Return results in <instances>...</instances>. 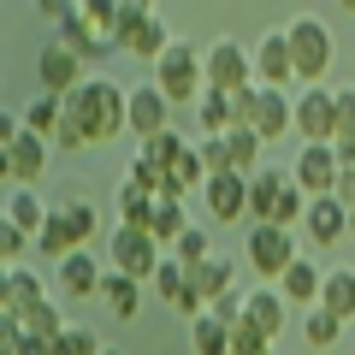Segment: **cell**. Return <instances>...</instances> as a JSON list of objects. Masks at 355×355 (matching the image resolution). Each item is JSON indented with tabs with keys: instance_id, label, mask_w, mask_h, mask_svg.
<instances>
[{
	"instance_id": "18",
	"label": "cell",
	"mask_w": 355,
	"mask_h": 355,
	"mask_svg": "<svg viewBox=\"0 0 355 355\" xmlns=\"http://www.w3.org/2000/svg\"><path fill=\"white\" fill-rule=\"evenodd\" d=\"M202 202H207L214 219L231 225V219L249 214V178H243V172H214V178H207V190H202Z\"/></svg>"
},
{
	"instance_id": "2",
	"label": "cell",
	"mask_w": 355,
	"mask_h": 355,
	"mask_svg": "<svg viewBox=\"0 0 355 355\" xmlns=\"http://www.w3.org/2000/svg\"><path fill=\"white\" fill-rule=\"evenodd\" d=\"M53 160V142L24 130V119H6V137H0V178H6V190H36V178L48 172Z\"/></svg>"
},
{
	"instance_id": "12",
	"label": "cell",
	"mask_w": 355,
	"mask_h": 355,
	"mask_svg": "<svg viewBox=\"0 0 355 355\" xmlns=\"http://www.w3.org/2000/svg\"><path fill=\"white\" fill-rule=\"evenodd\" d=\"M249 130H254L261 142H279L284 130H296V101L284 95V89L254 83V95H249Z\"/></svg>"
},
{
	"instance_id": "21",
	"label": "cell",
	"mask_w": 355,
	"mask_h": 355,
	"mask_svg": "<svg viewBox=\"0 0 355 355\" xmlns=\"http://www.w3.org/2000/svg\"><path fill=\"white\" fill-rule=\"evenodd\" d=\"M284 320H291V302H284V291H279V284H261V291H249V320H243V326H254L261 338H272V343H279Z\"/></svg>"
},
{
	"instance_id": "8",
	"label": "cell",
	"mask_w": 355,
	"mask_h": 355,
	"mask_svg": "<svg viewBox=\"0 0 355 355\" xmlns=\"http://www.w3.org/2000/svg\"><path fill=\"white\" fill-rule=\"evenodd\" d=\"M107 254H113V272H130V279H142V284H148L154 272H160V261H166V249L137 225H119L113 243H107Z\"/></svg>"
},
{
	"instance_id": "34",
	"label": "cell",
	"mask_w": 355,
	"mask_h": 355,
	"mask_svg": "<svg viewBox=\"0 0 355 355\" xmlns=\"http://www.w3.org/2000/svg\"><path fill=\"white\" fill-rule=\"evenodd\" d=\"M36 254H53V261L77 254V237H71V225L60 219V207H53V214H48V225H42V237H36Z\"/></svg>"
},
{
	"instance_id": "42",
	"label": "cell",
	"mask_w": 355,
	"mask_h": 355,
	"mask_svg": "<svg viewBox=\"0 0 355 355\" xmlns=\"http://www.w3.org/2000/svg\"><path fill=\"white\" fill-rule=\"evenodd\" d=\"M119 6H148V12H154V0H119Z\"/></svg>"
},
{
	"instance_id": "6",
	"label": "cell",
	"mask_w": 355,
	"mask_h": 355,
	"mask_svg": "<svg viewBox=\"0 0 355 355\" xmlns=\"http://www.w3.org/2000/svg\"><path fill=\"white\" fill-rule=\"evenodd\" d=\"M243 249H249V266L261 272L266 284H279L284 272H291V266L302 261V254H296V243H291V231H284V225H249V243H243Z\"/></svg>"
},
{
	"instance_id": "5",
	"label": "cell",
	"mask_w": 355,
	"mask_h": 355,
	"mask_svg": "<svg viewBox=\"0 0 355 355\" xmlns=\"http://www.w3.org/2000/svg\"><path fill=\"white\" fill-rule=\"evenodd\" d=\"M261 154H266V142L254 137L249 125H231L225 137H207L202 142V160H207V172H243V178H254L261 172Z\"/></svg>"
},
{
	"instance_id": "10",
	"label": "cell",
	"mask_w": 355,
	"mask_h": 355,
	"mask_svg": "<svg viewBox=\"0 0 355 355\" xmlns=\"http://www.w3.org/2000/svg\"><path fill=\"white\" fill-rule=\"evenodd\" d=\"M291 178H296V190H302V196H331V190H338V178H343V160H338L331 142H302Z\"/></svg>"
},
{
	"instance_id": "22",
	"label": "cell",
	"mask_w": 355,
	"mask_h": 355,
	"mask_svg": "<svg viewBox=\"0 0 355 355\" xmlns=\"http://www.w3.org/2000/svg\"><path fill=\"white\" fill-rule=\"evenodd\" d=\"M101 284H107V272H101V261L89 249H77V254L60 261V291L65 296H101Z\"/></svg>"
},
{
	"instance_id": "26",
	"label": "cell",
	"mask_w": 355,
	"mask_h": 355,
	"mask_svg": "<svg viewBox=\"0 0 355 355\" xmlns=\"http://www.w3.org/2000/svg\"><path fill=\"white\" fill-rule=\"evenodd\" d=\"M154 202H160L154 190H142V184H130V178H119V190H113L119 225H137V231H148V219H154Z\"/></svg>"
},
{
	"instance_id": "40",
	"label": "cell",
	"mask_w": 355,
	"mask_h": 355,
	"mask_svg": "<svg viewBox=\"0 0 355 355\" xmlns=\"http://www.w3.org/2000/svg\"><path fill=\"white\" fill-rule=\"evenodd\" d=\"M30 6H36V18H48V24H53V30H60V24H65V18H71V12H77V6H83V0H30Z\"/></svg>"
},
{
	"instance_id": "24",
	"label": "cell",
	"mask_w": 355,
	"mask_h": 355,
	"mask_svg": "<svg viewBox=\"0 0 355 355\" xmlns=\"http://www.w3.org/2000/svg\"><path fill=\"white\" fill-rule=\"evenodd\" d=\"M101 302H107V314L113 320H137L142 314V279H130V272H107V284H101Z\"/></svg>"
},
{
	"instance_id": "36",
	"label": "cell",
	"mask_w": 355,
	"mask_h": 355,
	"mask_svg": "<svg viewBox=\"0 0 355 355\" xmlns=\"http://www.w3.org/2000/svg\"><path fill=\"white\" fill-rule=\"evenodd\" d=\"M18 320H24V331H36V338H60V331H65V320H60V308H53V302H42V308H30V314H18Z\"/></svg>"
},
{
	"instance_id": "11",
	"label": "cell",
	"mask_w": 355,
	"mask_h": 355,
	"mask_svg": "<svg viewBox=\"0 0 355 355\" xmlns=\"http://www.w3.org/2000/svg\"><path fill=\"white\" fill-rule=\"evenodd\" d=\"M172 30H166V18L160 12H148V6H125V53L130 60H148V65H160V53L172 48Z\"/></svg>"
},
{
	"instance_id": "9",
	"label": "cell",
	"mask_w": 355,
	"mask_h": 355,
	"mask_svg": "<svg viewBox=\"0 0 355 355\" xmlns=\"http://www.w3.org/2000/svg\"><path fill=\"white\" fill-rule=\"evenodd\" d=\"M207 89H254V48L231 36L207 42Z\"/></svg>"
},
{
	"instance_id": "38",
	"label": "cell",
	"mask_w": 355,
	"mask_h": 355,
	"mask_svg": "<svg viewBox=\"0 0 355 355\" xmlns=\"http://www.w3.org/2000/svg\"><path fill=\"white\" fill-rule=\"evenodd\" d=\"M24 249H36V237H30V231L0 225V261H6V266H18V261H24Z\"/></svg>"
},
{
	"instance_id": "1",
	"label": "cell",
	"mask_w": 355,
	"mask_h": 355,
	"mask_svg": "<svg viewBox=\"0 0 355 355\" xmlns=\"http://www.w3.org/2000/svg\"><path fill=\"white\" fill-rule=\"evenodd\" d=\"M65 119L83 130L89 148H107L130 130V89L113 83V77H89L77 95H65Z\"/></svg>"
},
{
	"instance_id": "41",
	"label": "cell",
	"mask_w": 355,
	"mask_h": 355,
	"mask_svg": "<svg viewBox=\"0 0 355 355\" xmlns=\"http://www.w3.org/2000/svg\"><path fill=\"white\" fill-rule=\"evenodd\" d=\"M331 196H338L343 207H355V166H343V178H338V190H331Z\"/></svg>"
},
{
	"instance_id": "45",
	"label": "cell",
	"mask_w": 355,
	"mask_h": 355,
	"mask_svg": "<svg viewBox=\"0 0 355 355\" xmlns=\"http://www.w3.org/2000/svg\"><path fill=\"white\" fill-rule=\"evenodd\" d=\"M101 355H119V349H113V343H107V349H101Z\"/></svg>"
},
{
	"instance_id": "30",
	"label": "cell",
	"mask_w": 355,
	"mask_h": 355,
	"mask_svg": "<svg viewBox=\"0 0 355 355\" xmlns=\"http://www.w3.org/2000/svg\"><path fill=\"white\" fill-rule=\"evenodd\" d=\"M48 214H53V202H42L36 190H12V196H6V225L30 231V237H42V225H48Z\"/></svg>"
},
{
	"instance_id": "25",
	"label": "cell",
	"mask_w": 355,
	"mask_h": 355,
	"mask_svg": "<svg viewBox=\"0 0 355 355\" xmlns=\"http://www.w3.org/2000/svg\"><path fill=\"white\" fill-rule=\"evenodd\" d=\"M184 231H190V207L178 202V196H166V202H154V219H148V237L160 243L166 254L178 249V237H184Z\"/></svg>"
},
{
	"instance_id": "23",
	"label": "cell",
	"mask_w": 355,
	"mask_h": 355,
	"mask_svg": "<svg viewBox=\"0 0 355 355\" xmlns=\"http://www.w3.org/2000/svg\"><path fill=\"white\" fill-rule=\"evenodd\" d=\"M190 284H196V296H202V302L214 308L219 296H231V291H237V266H231L225 254H207L202 266H190Z\"/></svg>"
},
{
	"instance_id": "28",
	"label": "cell",
	"mask_w": 355,
	"mask_h": 355,
	"mask_svg": "<svg viewBox=\"0 0 355 355\" xmlns=\"http://www.w3.org/2000/svg\"><path fill=\"white\" fill-rule=\"evenodd\" d=\"M320 308H331L343 326L355 320V266H331V272H326V284H320Z\"/></svg>"
},
{
	"instance_id": "15",
	"label": "cell",
	"mask_w": 355,
	"mask_h": 355,
	"mask_svg": "<svg viewBox=\"0 0 355 355\" xmlns=\"http://www.w3.org/2000/svg\"><path fill=\"white\" fill-rule=\"evenodd\" d=\"M166 130H172V101H166V89L148 77V83L130 89V137L154 142V137H166Z\"/></svg>"
},
{
	"instance_id": "16",
	"label": "cell",
	"mask_w": 355,
	"mask_h": 355,
	"mask_svg": "<svg viewBox=\"0 0 355 355\" xmlns=\"http://www.w3.org/2000/svg\"><path fill=\"white\" fill-rule=\"evenodd\" d=\"M254 83H266V89L296 83V60H291V36L284 30H266L254 42Z\"/></svg>"
},
{
	"instance_id": "44",
	"label": "cell",
	"mask_w": 355,
	"mask_h": 355,
	"mask_svg": "<svg viewBox=\"0 0 355 355\" xmlns=\"http://www.w3.org/2000/svg\"><path fill=\"white\" fill-rule=\"evenodd\" d=\"M349 237H355V207H349Z\"/></svg>"
},
{
	"instance_id": "33",
	"label": "cell",
	"mask_w": 355,
	"mask_h": 355,
	"mask_svg": "<svg viewBox=\"0 0 355 355\" xmlns=\"http://www.w3.org/2000/svg\"><path fill=\"white\" fill-rule=\"evenodd\" d=\"M302 338H308V349H320V355H326L331 343L343 338V320L331 314V308H308V314H302Z\"/></svg>"
},
{
	"instance_id": "13",
	"label": "cell",
	"mask_w": 355,
	"mask_h": 355,
	"mask_svg": "<svg viewBox=\"0 0 355 355\" xmlns=\"http://www.w3.org/2000/svg\"><path fill=\"white\" fill-rule=\"evenodd\" d=\"M148 291L160 296V302L172 308V314H184V320L207 314V302H202V296H196V284H190V266L178 261V254H166V261H160V272H154V279H148Z\"/></svg>"
},
{
	"instance_id": "14",
	"label": "cell",
	"mask_w": 355,
	"mask_h": 355,
	"mask_svg": "<svg viewBox=\"0 0 355 355\" xmlns=\"http://www.w3.org/2000/svg\"><path fill=\"white\" fill-rule=\"evenodd\" d=\"M331 130H338V89L314 83L296 95V137L302 142H331Z\"/></svg>"
},
{
	"instance_id": "32",
	"label": "cell",
	"mask_w": 355,
	"mask_h": 355,
	"mask_svg": "<svg viewBox=\"0 0 355 355\" xmlns=\"http://www.w3.org/2000/svg\"><path fill=\"white\" fill-rule=\"evenodd\" d=\"M18 119H24V130H36V137L53 142V137L65 130V101H60V95H36V101H30Z\"/></svg>"
},
{
	"instance_id": "27",
	"label": "cell",
	"mask_w": 355,
	"mask_h": 355,
	"mask_svg": "<svg viewBox=\"0 0 355 355\" xmlns=\"http://www.w3.org/2000/svg\"><path fill=\"white\" fill-rule=\"evenodd\" d=\"M53 207H60V219L71 225L77 249H95V237H101V207L83 202V196H65V202H53Z\"/></svg>"
},
{
	"instance_id": "37",
	"label": "cell",
	"mask_w": 355,
	"mask_h": 355,
	"mask_svg": "<svg viewBox=\"0 0 355 355\" xmlns=\"http://www.w3.org/2000/svg\"><path fill=\"white\" fill-rule=\"evenodd\" d=\"M172 254H178L184 266H202L207 254H214V243H207V231H202V225H190L184 237H178V249H172Z\"/></svg>"
},
{
	"instance_id": "20",
	"label": "cell",
	"mask_w": 355,
	"mask_h": 355,
	"mask_svg": "<svg viewBox=\"0 0 355 355\" xmlns=\"http://www.w3.org/2000/svg\"><path fill=\"white\" fill-rule=\"evenodd\" d=\"M296 178L291 172H279V166H261V172L249 178V219L254 225H272V214H279V196L291 190Z\"/></svg>"
},
{
	"instance_id": "19",
	"label": "cell",
	"mask_w": 355,
	"mask_h": 355,
	"mask_svg": "<svg viewBox=\"0 0 355 355\" xmlns=\"http://www.w3.org/2000/svg\"><path fill=\"white\" fill-rule=\"evenodd\" d=\"M42 302H53L48 284H42V272H30L24 261L6 266V279H0V308H12V314H30V308H42Z\"/></svg>"
},
{
	"instance_id": "39",
	"label": "cell",
	"mask_w": 355,
	"mask_h": 355,
	"mask_svg": "<svg viewBox=\"0 0 355 355\" xmlns=\"http://www.w3.org/2000/svg\"><path fill=\"white\" fill-rule=\"evenodd\" d=\"M231 355H272V338H261L254 326H237L231 331Z\"/></svg>"
},
{
	"instance_id": "3",
	"label": "cell",
	"mask_w": 355,
	"mask_h": 355,
	"mask_svg": "<svg viewBox=\"0 0 355 355\" xmlns=\"http://www.w3.org/2000/svg\"><path fill=\"white\" fill-rule=\"evenodd\" d=\"M154 83L166 89L172 107H196L207 95V48H196V42L178 36L172 48L160 53V65H154Z\"/></svg>"
},
{
	"instance_id": "17",
	"label": "cell",
	"mask_w": 355,
	"mask_h": 355,
	"mask_svg": "<svg viewBox=\"0 0 355 355\" xmlns=\"http://www.w3.org/2000/svg\"><path fill=\"white\" fill-rule=\"evenodd\" d=\"M302 231L314 237V249H331V243L349 237V207H343L338 196H314L308 214H302Z\"/></svg>"
},
{
	"instance_id": "43",
	"label": "cell",
	"mask_w": 355,
	"mask_h": 355,
	"mask_svg": "<svg viewBox=\"0 0 355 355\" xmlns=\"http://www.w3.org/2000/svg\"><path fill=\"white\" fill-rule=\"evenodd\" d=\"M338 6H343V12H355V0H338Z\"/></svg>"
},
{
	"instance_id": "4",
	"label": "cell",
	"mask_w": 355,
	"mask_h": 355,
	"mask_svg": "<svg viewBox=\"0 0 355 355\" xmlns=\"http://www.w3.org/2000/svg\"><path fill=\"white\" fill-rule=\"evenodd\" d=\"M284 36H291L296 83L314 89L320 77L331 71V60H338V36H331V24H326V18H291V24H284Z\"/></svg>"
},
{
	"instance_id": "35",
	"label": "cell",
	"mask_w": 355,
	"mask_h": 355,
	"mask_svg": "<svg viewBox=\"0 0 355 355\" xmlns=\"http://www.w3.org/2000/svg\"><path fill=\"white\" fill-rule=\"evenodd\" d=\"M101 349H107V343L95 338L89 326H71V320H65V331L53 338V355H101Z\"/></svg>"
},
{
	"instance_id": "29",
	"label": "cell",
	"mask_w": 355,
	"mask_h": 355,
	"mask_svg": "<svg viewBox=\"0 0 355 355\" xmlns=\"http://www.w3.org/2000/svg\"><path fill=\"white\" fill-rule=\"evenodd\" d=\"M320 284H326V272H320V266H314V261H308V254H302V261H296L291 272H284V279H279V291H284V302L320 308Z\"/></svg>"
},
{
	"instance_id": "7",
	"label": "cell",
	"mask_w": 355,
	"mask_h": 355,
	"mask_svg": "<svg viewBox=\"0 0 355 355\" xmlns=\"http://www.w3.org/2000/svg\"><path fill=\"white\" fill-rule=\"evenodd\" d=\"M83 65H89L83 53H77V48H65V42L53 36L48 48L36 53V83H42V95H60V101H65V95H77V89L89 83V77H83Z\"/></svg>"
},
{
	"instance_id": "31",
	"label": "cell",
	"mask_w": 355,
	"mask_h": 355,
	"mask_svg": "<svg viewBox=\"0 0 355 355\" xmlns=\"http://www.w3.org/2000/svg\"><path fill=\"white\" fill-rule=\"evenodd\" d=\"M190 355H231V326L214 314V308L190 320Z\"/></svg>"
}]
</instances>
